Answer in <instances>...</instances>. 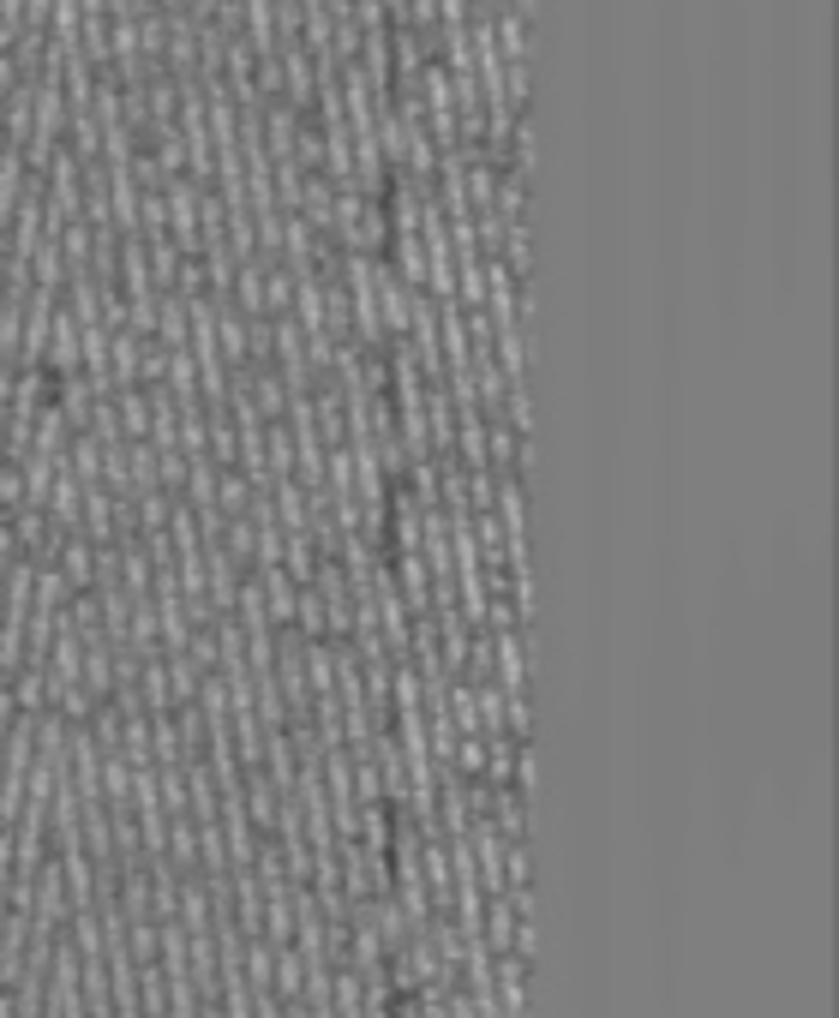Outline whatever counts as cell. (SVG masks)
I'll list each match as a JSON object with an SVG mask.
<instances>
[{
	"label": "cell",
	"mask_w": 839,
	"mask_h": 1018,
	"mask_svg": "<svg viewBox=\"0 0 839 1018\" xmlns=\"http://www.w3.org/2000/svg\"><path fill=\"white\" fill-rule=\"evenodd\" d=\"M372 294H378V317H384V336L402 342L409 336V312H414V294L420 288H409L396 276V264L384 258V252H372Z\"/></svg>",
	"instance_id": "1"
},
{
	"label": "cell",
	"mask_w": 839,
	"mask_h": 1018,
	"mask_svg": "<svg viewBox=\"0 0 839 1018\" xmlns=\"http://www.w3.org/2000/svg\"><path fill=\"white\" fill-rule=\"evenodd\" d=\"M384 258L396 264V276L409 288H426V240H420V228H414V234H390L384 240Z\"/></svg>",
	"instance_id": "2"
}]
</instances>
